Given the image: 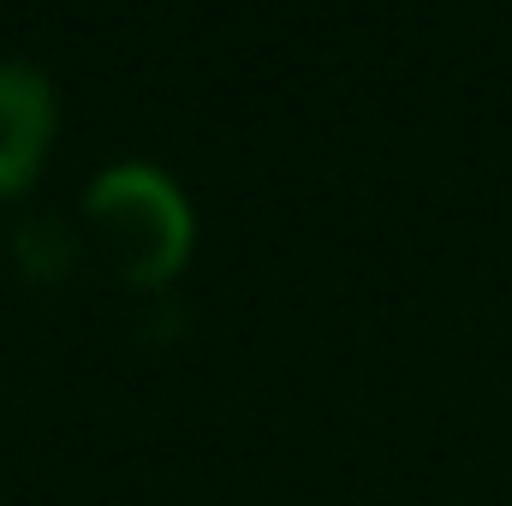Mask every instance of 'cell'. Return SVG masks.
<instances>
[{
    "label": "cell",
    "mask_w": 512,
    "mask_h": 506,
    "mask_svg": "<svg viewBox=\"0 0 512 506\" xmlns=\"http://www.w3.org/2000/svg\"><path fill=\"white\" fill-rule=\"evenodd\" d=\"M54 84L24 66V60H0V203L24 197L54 149Z\"/></svg>",
    "instance_id": "cell-2"
},
{
    "label": "cell",
    "mask_w": 512,
    "mask_h": 506,
    "mask_svg": "<svg viewBox=\"0 0 512 506\" xmlns=\"http://www.w3.org/2000/svg\"><path fill=\"white\" fill-rule=\"evenodd\" d=\"M84 215L102 239V256L114 262V274L126 286H167L185 262H191V203L179 197V185L143 161L114 167L90 185Z\"/></svg>",
    "instance_id": "cell-1"
}]
</instances>
